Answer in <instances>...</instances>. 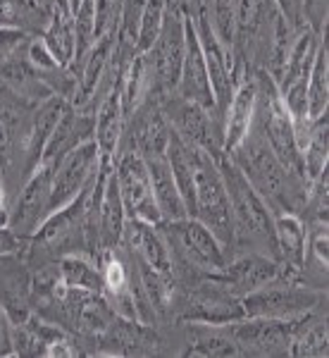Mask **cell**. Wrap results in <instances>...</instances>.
<instances>
[{
	"instance_id": "obj_38",
	"label": "cell",
	"mask_w": 329,
	"mask_h": 358,
	"mask_svg": "<svg viewBox=\"0 0 329 358\" xmlns=\"http://www.w3.org/2000/svg\"><path fill=\"white\" fill-rule=\"evenodd\" d=\"M67 3H69V10H72V13H74V10H77L79 5L84 3V0H67Z\"/></svg>"
},
{
	"instance_id": "obj_15",
	"label": "cell",
	"mask_w": 329,
	"mask_h": 358,
	"mask_svg": "<svg viewBox=\"0 0 329 358\" xmlns=\"http://www.w3.org/2000/svg\"><path fill=\"white\" fill-rule=\"evenodd\" d=\"M256 103H258V82L256 69L241 65L236 60L234 65V91L227 108L222 113V134H224V155L241 143V138L248 134L256 120Z\"/></svg>"
},
{
	"instance_id": "obj_30",
	"label": "cell",
	"mask_w": 329,
	"mask_h": 358,
	"mask_svg": "<svg viewBox=\"0 0 329 358\" xmlns=\"http://www.w3.org/2000/svg\"><path fill=\"white\" fill-rule=\"evenodd\" d=\"M36 36L13 27H0V74L17 62H24L29 55V45Z\"/></svg>"
},
{
	"instance_id": "obj_16",
	"label": "cell",
	"mask_w": 329,
	"mask_h": 358,
	"mask_svg": "<svg viewBox=\"0 0 329 358\" xmlns=\"http://www.w3.org/2000/svg\"><path fill=\"white\" fill-rule=\"evenodd\" d=\"M279 273V263L272 256L256 251H239L229 256L227 265L215 275L229 292L244 299L246 294L261 289L268 282H272Z\"/></svg>"
},
{
	"instance_id": "obj_24",
	"label": "cell",
	"mask_w": 329,
	"mask_h": 358,
	"mask_svg": "<svg viewBox=\"0 0 329 358\" xmlns=\"http://www.w3.org/2000/svg\"><path fill=\"white\" fill-rule=\"evenodd\" d=\"M41 41L60 65L67 67L74 60L77 36H74V15L69 10V5H57V8H53L48 27L41 34Z\"/></svg>"
},
{
	"instance_id": "obj_2",
	"label": "cell",
	"mask_w": 329,
	"mask_h": 358,
	"mask_svg": "<svg viewBox=\"0 0 329 358\" xmlns=\"http://www.w3.org/2000/svg\"><path fill=\"white\" fill-rule=\"evenodd\" d=\"M219 175H222L224 189L229 196L232 208V227H234V244L232 256L239 251H256L272 256L277 261L275 246V215L265 199L248 184V179L241 175L227 155L217 160Z\"/></svg>"
},
{
	"instance_id": "obj_9",
	"label": "cell",
	"mask_w": 329,
	"mask_h": 358,
	"mask_svg": "<svg viewBox=\"0 0 329 358\" xmlns=\"http://www.w3.org/2000/svg\"><path fill=\"white\" fill-rule=\"evenodd\" d=\"M184 53H187V20L170 15L165 10L163 29H160L155 43L143 53L148 62V72H151L153 96L160 98V101L165 96L175 94Z\"/></svg>"
},
{
	"instance_id": "obj_5",
	"label": "cell",
	"mask_w": 329,
	"mask_h": 358,
	"mask_svg": "<svg viewBox=\"0 0 329 358\" xmlns=\"http://www.w3.org/2000/svg\"><path fill=\"white\" fill-rule=\"evenodd\" d=\"M241 317H244L241 296L229 292L215 275L200 277L196 282L177 287L175 306H172V322L229 325V322H236Z\"/></svg>"
},
{
	"instance_id": "obj_31",
	"label": "cell",
	"mask_w": 329,
	"mask_h": 358,
	"mask_svg": "<svg viewBox=\"0 0 329 358\" xmlns=\"http://www.w3.org/2000/svg\"><path fill=\"white\" fill-rule=\"evenodd\" d=\"M122 13L124 0H96V41L103 36H117Z\"/></svg>"
},
{
	"instance_id": "obj_14",
	"label": "cell",
	"mask_w": 329,
	"mask_h": 358,
	"mask_svg": "<svg viewBox=\"0 0 329 358\" xmlns=\"http://www.w3.org/2000/svg\"><path fill=\"white\" fill-rule=\"evenodd\" d=\"M0 306L15 325L34 315V268L24 248L0 256Z\"/></svg>"
},
{
	"instance_id": "obj_26",
	"label": "cell",
	"mask_w": 329,
	"mask_h": 358,
	"mask_svg": "<svg viewBox=\"0 0 329 358\" xmlns=\"http://www.w3.org/2000/svg\"><path fill=\"white\" fill-rule=\"evenodd\" d=\"M57 270H60V280L65 282L69 289L103 294L101 265H98L96 258L82 256V253L62 256L60 261H57Z\"/></svg>"
},
{
	"instance_id": "obj_6",
	"label": "cell",
	"mask_w": 329,
	"mask_h": 358,
	"mask_svg": "<svg viewBox=\"0 0 329 358\" xmlns=\"http://www.w3.org/2000/svg\"><path fill=\"white\" fill-rule=\"evenodd\" d=\"M191 217L200 220L212 234L222 241V246L232 256L234 227H232V208L219 175L217 160L193 148V213Z\"/></svg>"
},
{
	"instance_id": "obj_12",
	"label": "cell",
	"mask_w": 329,
	"mask_h": 358,
	"mask_svg": "<svg viewBox=\"0 0 329 358\" xmlns=\"http://www.w3.org/2000/svg\"><path fill=\"white\" fill-rule=\"evenodd\" d=\"M112 172L115 179H117V189L119 196H122L126 217H136V220L151 224H163V215H160L153 199L146 158L136 151H124L115 158Z\"/></svg>"
},
{
	"instance_id": "obj_4",
	"label": "cell",
	"mask_w": 329,
	"mask_h": 358,
	"mask_svg": "<svg viewBox=\"0 0 329 358\" xmlns=\"http://www.w3.org/2000/svg\"><path fill=\"white\" fill-rule=\"evenodd\" d=\"M31 103L22 101L0 84V179L10 199L31 175L29 163V136H31Z\"/></svg>"
},
{
	"instance_id": "obj_7",
	"label": "cell",
	"mask_w": 329,
	"mask_h": 358,
	"mask_svg": "<svg viewBox=\"0 0 329 358\" xmlns=\"http://www.w3.org/2000/svg\"><path fill=\"white\" fill-rule=\"evenodd\" d=\"M244 317H301L327 303V292L303 282H288L275 277L261 289L246 294Z\"/></svg>"
},
{
	"instance_id": "obj_11",
	"label": "cell",
	"mask_w": 329,
	"mask_h": 358,
	"mask_svg": "<svg viewBox=\"0 0 329 358\" xmlns=\"http://www.w3.org/2000/svg\"><path fill=\"white\" fill-rule=\"evenodd\" d=\"M55 163H38L36 170L27 177V182L20 187L10 199V215L8 227L24 241L36 234L45 217L50 215V189H53Z\"/></svg>"
},
{
	"instance_id": "obj_8",
	"label": "cell",
	"mask_w": 329,
	"mask_h": 358,
	"mask_svg": "<svg viewBox=\"0 0 329 358\" xmlns=\"http://www.w3.org/2000/svg\"><path fill=\"white\" fill-rule=\"evenodd\" d=\"M163 113L167 122L175 129L177 136H182L193 148H200L210 158L219 160L224 155V134H222V117L215 110L198 106V103L184 101L177 94L165 96Z\"/></svg>"
},
{
	"instance_id": "obj_28",
	"label": "cell",
	"mask_w": 329,
	"mask_h": 358,
	"mask_svg": "<svg viewBox=\"0 0 329 358\" xmlns=\"http://www.w3.org/2000/svg\"><path fill=\"white\" fill-rule=\"evenodd\" d=\"M305 96H308V115L310 120H317L322 115H327L329 108V50H327V38L320 45L310 69L308 86H305Z\"/></svg>"
},
{
	"instance_id": "obj_20",
	"label": "cell",
	"mask_w": 329,
	"mask_h": 358,
	"mask_svg": "<svg viewBox=\"0 0 329 358\" xmlns=\"http://www.w3.org/2000/svg\"><path fill=\"white\" fill-rule=\"evenodd\" d=\"M96 131L94 141L101 153L103 165H112L122 146L124 136V108H122V82L98 103L96 108Z\"/></svg>"
},
{
	"instance_id": "obj_22",
	"label": "cell",
	"mask_w": 329,
	"mask_h": 358,
	"mask_svg": "<svg viewBox=\"0 0 329 358\" xmlns=\"http://www.w3.org/2000/svg\"><path fill=\"white\" fill-rule=\"evenodd\" d=\"M148 165V175H151V187H153V199L158 206L163 222L167 220H182L189 217L187 203H184L179 187L172 177V167L167 163V155H143Z\"/></svg>"
},
{
	"instance_id": "obj_19",
	"label": "cell",
	"mask_w": 329,
	"mask_h": 358,
	"mask_svg": "<svg viewBox=\"0 0 329 358\" xmlns=\"http://www.w3.org/2000/svg\"><path fill=\"white\" fill-rule=\"evenodd\" d=\"M119 246H124L126 253H129L134 261L151 265L155 270H163V273H172L170 246H167L160 224L143 222V220H136V217H126L124 234H122Z\"/></svg>"
},
{
	"instance_id": "obj_17",
	"label": "cell",
	"mask_w": 329,
	"mask_h": 358,
	"mask_svg": "<svg viewBox=\"0 0 329 358\" xmlns=\"http://www.w3.org/2000/svg\"><path fill=\"white\" fill-rule=\"evenodd\" d=\"M175 94L184 101L198 103V106L207 108V110H215V94H212L210 74H207V65L200 43L196 38L193 27L187 22V53H184L182 72H179V82ZM219 115V113H217Z\"/></svg>"
},
{
	"instance_id": "obj_21",
	"label": "cell",
	"mask_w": 329,
	"mask_h": 358,
	"mask_svg": "<svg viewBox=\"0 0 329 358\" xmlns=\"http://www.w3.org/2000/svg\"><path fill=\"white\" fill-rule=\"evenodd\" d=\"M126 224V210L122 203V196L117 189V179H115L112 165L105 170V179H103V189L98 196L96 208V232H98V246L101 253L108 248L119 246Z\"/></svg>"
},
{
	"instance_id": "obj_13",
	"label": "cell",
	"mask_w": 329,
	"mask_h": 358,
	"mask_svg": "<svg viewBox=\"0 0 329 358\" xmlns=\"http://www.w3.org/2000/svg\"><path fill=\"white\" fill-rule=\"evenodd\" d=\"M101 153L96 141H86L82 146L72 148L67 155H62L55 165L53 189H50V213L60 210L67 203H72L84 187L91 182L101 170Z\"/></svg>"
},
{
	"instance_id": "obj_36",
	"label": "cell",
	"mask_w": 329,
	"mask_h": 358,
	"mask_svg": "<svg viewBox=\"0 0 329 358\" xmlns=\"http://www.w3.org/2000/svg\"><path fill=\"white\" fill-rule=\"evenodd\" d=\"M8 215H10V194L5 189V184L0 182V224L8 227Z\"/></svg>"
},
{
	"instance_id": "obj_3",
	"label": "cell",
	"mask_w": 329,
	"mask_h": 358,
	"mask_svg": "<svg viewBox=\"0 0 329 358\" xmlns=\"http://www.w3.org/2000/svg\"><path fill=\"white\" fill-rule=\"evenodd\" d=\"M160 229L170 246L172 275L179 285L217 275L229 261V251L222 241L196 217L167 220L160 224Z\"/></svg>"
},
{
	"instance_id": "obj_23",
	"label": "cell",
	"mask_w": 329,
	"mask_h": 358,
	"mask_svg": "<svg viewBox=\"0 0 329 358\" xmlns=\"http://www.w3.org/2000/svg\"><path fill=\"white\" fill-rule=\"evenodd\" d=\"M327 308H315L298 317L291 342V356L325 358L327 356Z\"/></svg>"
},
{
	"instance_id": "obj_25",
	"label": "cell",
	"mask_w": 329,
	"mask_h": 358,
	"mask_svg": "<svg viewBox=\"0 0 329 358\" xmlns=\"http://www.w3.org/2000/svg\"><path fill=\"white\" fill-rule=\"evenodd\" d=\"M53 10L41 0H0V27H13L31 36H41Z\"/></svg>"
},
{
	"instance_id": "obj_27",
	"label": "cell",
	"mask_w": 329,
	"mask_h": 358,
	"mask_svg": "<svg viewBox=\"0 0 329 358\" xmlns=\"http://www.w3.org/2000/svg\"><path fill=\"white\" fill-rule=\"evenodd\" d=\"M0 84L8 91H13L15 96H20L22 101L31 103V106H38L45 98L55 96L53 91L48 89V84L38 77L36 69L29 65V57L24 62H17V65H13L10 69H5V72L0 74Z\"/></svg>"
},
{
	"instance_id": "obj_35",
	"label": "cell",
	"mask_w": 329,
	"mask_h": 358,
	"mask_svg": "<svg viewBox=\"0 0 329 358\" xmlns=\"http://www.w3.org/2000/svg\"><path fill=\"white\" fill-rule=\"evenodd\" d=\"M27 244H29V241H24L22 236H17L10 227L0 224V256H3V253L22 251V248H27Z\"/></svg>"
},
{
	"instance_id": "obj_37",
	"label": "cell",
	"mask_w": 329,
	"mask_h": 358,
	"mask_svg": "<svg viewBox=\"0 0 329 358\" xmlns=\"http://www.w3.org/2000/svg\"><path fill=\"white\" fill-rule=\"evenodd\" d=\"M41 3H43V5H48L50 10H53V8H57V5H69L67 0H41Z\"/></svg>"
},
{
	"instance_id": "obj_33",
	"label": "cell",
	"mask_w": 329,
	"mask_h": 358,
	"mask_svg": "<svg viewBox=\"0 0 329 358\" xmlns=\"http://www.w3.org/2000/svg\"><path fill=\"white\" fill-rule=\"evenodd\" d=\"M15 322L10 320V315L5 313V308L0 306V358H10L15 356Z\"/></svg>"
},
{
	"instance_id": "obj_34",
	"label": "cell",
	"mask_w": 329,
	"mask_h": 358,
	"mask_svg": "<svg viewBox=\"0 0 329 358\" xmlns=\"http://www.w3.org/2000/svg\"><path fill=\"white\" fill-rule=\"evenodd\" d=\"M272 3L291 27H305L303 24V0H272Z\"/></svg>"
},
{
	"instance_id": "obj_18",
	"label": "cell",
	"mask_w": 329,
	"mask_h": 358,
	"mask_svg": "<svg viewBox=\"0 0 329 358\" xmlns=\"http://www.w3.org/2000/svg\"><path fill=\"white\" fill-rule=\"evenodd\" d=\"M96 131V115L82 108H74L72 103H67L65 110L60 113L57 122L53 127L41 163H60L62 155H67L72 148L82 146L86 141H94Z\"/></svg>"
},
{
	"instance_id": "obj_1",
	"label": "cell",
	"mask_w": 329,
	"mask_h": 358,
	"mask_svg": "<svg viewBox=\"0 0 329 358\" xmlns=\"http://www.w3.org/2000/svg\"><path fill=\"white\" fill-rule=\"evenodd\" d=\"M227 158L239 167V172L248 179L253 189L265 199L272 215L277 213H296L301 215L305 199H308L310 182L288 175V170L277 158L272 146L253 122L241 143L227 153Z\"/></svg>"
},
{
	"instance_id": "obj_39",
	"label": "cell",
	"mask_w": 329,
	"mask_h": 358,
	"mask_svg": "<svg viewBox=\"0 0 329 358\" xmlns=\"http://www.w3.org/2000/svg\"><path fill=\"white\" fill-rule=\"evenodd\" d=\"M0 182H3V179H0Z\"/></svg>"
},
{
	"instance_id": "obj_10",
	"label": "cell",
	"mask_w": 329,
	"mask_h": 358,
	"mask_svg": "<svg viewBox=\"0 0 329 358\" xmlns=\"http://www.w3.org/2000/svg\"><path fill=\"white\" fill-rule=\"evenodd\" d=\"M298 317H241L229 322L239 356L282 358L291 356V342Z\"/></svg>"
},
{
	"instance_id": "obj_32",
	"label": "cell",
	"mask_w": 329,
	"mask_h": 358,
	"mask_svg": "<svg viewBox=\"0 0 329 358\" xmlns=\"http://www.w3.org/2000/svg\"><path fill=\"white\" fill-rule=\"evenodd\" d=\"M303 24L315 34H327V0H303Z\"/></svg>"
},
{
	"instance_id": "obj_29",
	"label": "cell",
	"mask_w": 329,
	"mask_h": 358,
	"mask_svg": "<svg viewBox=\"0 0 329 358\" xmlns=\"http://www.w3.org/2000/svg\"><path fill=\"white\" fill-rule=\"evenodd\" d=\"M165 22V0H148L141 10L136 27V53H146L155 43Z\"/></svg>"
}]
</instances>
